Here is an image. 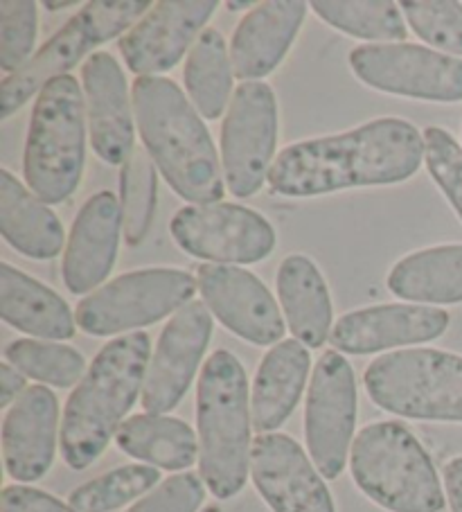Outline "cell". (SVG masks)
<instances>
[{
	"label": "cell",
	"mask_w": 462,
	"mask_h": 512,
	"mask_svg": "<svg viewBox=\"0 0 462 512\" xmlns=\"http://www.w3.org/2000/svg\"><path fill=\"white\" fill-rule=\"evenodd\" d=\"M424 163V134L402 118H379L343 134L302 140L275 156L269 185L289 199L408 181Z\"/></svg>",
	"instance_id": "1"
},
{
	"label": "cell",
	"mask_w": 462,
	"mask_h": 512,
	"mask_svg": "<svg viewBox=\"0 0 462 512\" xmlns=\"http://www.w3.org/2000/svg\"><path fill=\"white\" fill-rule=\"evenodd\" d=\"M136 127L158 172L190 206L219 203L224 167L206 122L170 77H136L131 86Z\"/></svg>",
	"instance_id": "2"
},
{
	"label": "cell",
	"mask_w": 462,
	"mask_h": 512,
	"mask_svg": "<svg viewBox=\"0 0 462 512\" xmlns=\"http://www.w3.org/2000/svg\"><path fill=\"white\" fill-rule=\"evenodd\" d=\"M151 339L131 332L106 343L82 382L70 393L61 418V456L70 470H86L118 436L124 418L145 388Z\"/></svg>",
	"instance_id": "3"
},
{
	"label": "cell",
	"mask_w": 462,
	"mask_h": 512,
	"mask_svg": "<svg viewBox=\"0 0 462 512\" xmlns=\"http://www.w3.org/2000/svg\"><path fill=\"white\" fill-rule=\"evenodd\" d=\"M251 393L248 377L233 352L215 350L199 375L197 429L199 467L217 499H233L251 474Z\"/></svg>",
	"instance_id": "4"
},
{
	"label": "cell",
	"mask_w": 462,
	"mask_h": 512,
	"mask_svg": "<svg viewBox=\"0 0 462 512\" xmlns=\"http://www.w3.org/2000/svg\"><path fill=\"white\" fill-rule=\"evenodd\" d=\"M357 488L388 512H442L444 492L431 456L402 422L363 427L350 449Z\"/></svg>",
	"instance_id": "5"
},
{
	"label": "cell",
	"mask_w": 462,
	"mask_h": 512,
	"mask_svg": "<svg viewBox=\"0 0 462 512\" xmlns=\"http://www.w3.org/2000/svg\"><path fill=\"white\" fill-rule=\"evenodd\" d=\"M84 88L73 75L52 79L37 97L25 140L23 174L46 203H64L82 183L86 165Z\"/></svg>",
	"instance_id": "6"
},
{
	"label": "cell",
	"mask_w": 462,
	"mask_h": 512,
	"mask_svg": "<svg viewBox=\"0 0 462 512\" xmlns=\"http://www.w3.org/2000/svg\"><path fill=\"white\" fill-rule=\"evenodd\" d=\"M363 384L370 400L393 416L462 425V357L453 352H388L366 368Z\"/></svg>",
	"instance_id": "7"
},
{
	"label": "cell",
	"mask_w": 462,
	"mask_h": 512,
	"mask_svg": "<svg viewBox=\"0 0 462 512\" xmlns=\"http://www.w3.org/2000/svg\"><path fill=\"white\" fill-rule=\"evenodd\" d=\"M149 0H95L86 3L55 37L25 64L19 73L0 84V118H12L52 79L64 77L88 52L129 32L151 10Z\"/></svg>",
	"instance_id": "8"
},
{
	"label": "cell",
	"mask_w": 462,
	"mask_h": 512,
	"mask_svg": "<svg viewBox=\"0 0 462 512\" xmlns=\"http://www.w3.org/2000/svg\"><path fill=\"white\" fill-rule=\"evenodd\" d=\"M197 289V276L181 269L129 271L79 300L75 319L91 337H113L176 314Z\"/></svg>",
	"instance_id": "9"
},
{
	"label": "cell",
	"mask_w": 462,
	"mask_h": 512,
	"mask_svg": "<svg viewBox=\"0 0 462 512\" xmlns=\"http://www.w3.org/2000/svg\"><path fill=\"white\" fill-rule=\"evenodd\" d=\"M278 145V100L269 84L244 82L221 127V167L228 192L248 199L269 181Z\"/></svg>",
	"instance_id": "10"
},
{
	"label": "cell",
	"mask_w": 462,
	"mask_h": 512,
	"mask_svg": "<svg viewBox=\"0 0 462 512\" xmlns=\"http://www.w3.org/2000/svg\"><path fill=\"white\" fill-rule=\"evenodd\" d=\"M352 73L381 93L462 102V59L415 43H368L350 52Z\"/></svg>",
	"instance_id": "11"
},
{
	"label": "cell",
	"mask_w": 462,
	"mask_h": 512,
	"mask_svg": "<svg viewBox=\"0 0 462 512\" xmlns=\"http://www.w3.org/2000/svg\"><path fill=\"white\" fill-rule=\"evenodd\" d=\"M172 240L192 258L212 264H253L275 251V228L257 210L239 203L185 206L170 222Z\"/></svg>",
	"instance_id": "12"
},
{
	"label": "cell",
	"mask_w": 462,
	"mask_h": 512,
	"mask_svg": "<svg viewBox=\"0 0 462 512\" xmlns=\"http://www.w3.org/2000/svg\"><path fill=\"white\" fill-rule=\"evenodd\" d=\"M357 427V379L341 352L327 350L316 361L305 406L309 458L327 481L348 463Z\"/></svg>",
	"instance_id": "13"
},
{
	"label": "cell",
	"mask_w": 462,
	"mask_h": 512,
	"mask_svg": "<svg viewBox=\"0 0 462 512\" xmlns=\"http://www.w3.org/2000/svg\"><path fill=\"white\" fill-rule=\"evenodd\" d=\"M210 337L212 314L199 300H192L172 316L151 352L145 388H142L145 413L165 416L181 404L197 377Z\"/></svg>",
	"instance_id": "14"
},
{
	"label": "cell",
	"mask_w": 462,
	"mask_h": 512,
	"mask_svg": "<svg viewBox=\"0 0 462 512\" xmlns=\"http://www.w3.org/2000/svg\"><path fill=\"white\" fill-rule=\"evenodd\" d=\"M197 285L203 305L239 339L253 346H273L282 341L287 330L284 314L255 273L230 264H201Z\"/></svg>",
	"instance_id": "15"
},
{
	"label": "cell",
	"mask_w": 462,
	"mask_h": 512,
	"mask_svg": "<svg viewBox=\"0 0 462 512\" xmlns=\"http://www.w3.org/2000/svg\"><path fill=\"white\" fill-rule=\"evenodd\" d=\"M219 3L215 0H161L120 39L127 68L138 77H161L192 50Z\"/></svg>",
	"instance_id": "16"
},
{
	"label": "cell",
	"mask_w": 462,
	"mask_h": 512,
	"mask_svg": "<svg viewBox=\"0 0 462 512\" xmlns=\"http://www.w3.org/2000/svg\"><path fill=\"white\" fill-rule=\"evenodd\" d=\"M251 476L273 512H336L325 476L291 436H257L251 452Z\"/></svg>",
	"instance_id": "17"
},
{
	"label": "cell",
	"mask_w": 462,
	"mask_h": 512,
	"mask_svg": "<svg viewBox=\"0 0 462 512\" xmlns=\"http://www.w3.org/2000/svg\"><path fill=\"white\" fill-rule=\"evenodd\" d=\"M82 86L93 152L106 165H124L136 149V113L118 59L111 52L88 57Z\"/></svg>",
	"instance_id": "18"
},
{
	"label": "cell",
	"mask_w": 462,
	"mask_h": 512,
	"mask_svg": "<svg viewBox=\"0 0 462 512\" xmlns=\"http://www.w3.org/2000/svg\"><path fill=\"white\" fill-rule=\"evenodd\" d=\"M451 316L431 305L393 303L343 314L332 330V346L345 355H375L390 348L440 339Z\"/></svg>",
	"instance_id": "19"
},
{
	"label": "cell",
	"mask_w": 462,
	"mask_h": 512,
	"mask_svg": "<svg viewBox=\"0 0 462 512\" xmlns=\"http://www.w3.org/2000/svg\"><path fill=\"white\" fill-rule=\"evenodd\" d=\"M122 206L109 190H100L84 201L68 235L61 262V276L70 294H88L109 278L120 249Z\"/></svg>",
	"instance_id": "20"
},
{
	"label": "cell",
	"mask_w": 462,
	"mask_h": 512,
	"mask_svg": "<svg viewBox=\"0 0 462 512\" xmlns=\"http://www.w3.org/2000/svg\"><path fill=\"white\" fill-rule=\"evenodd\" d=\"M57 431V395L46 386L25 388L3 422V461L7 474L19 483L43 479L55 463Z\"/></svg>",
	"instance_id": "21"
},
{
	"label": "cell",
	"mask_w": 462,
	"mask_h": 512,
	"mask_svg": "<svg viewBox=\"0 0 462 512\" xmlns=\"http://www.w3.org/2000/svg\"><path fill=\"white\" fill-rule=\"evenodd\" d=\"M307 16L302 0H266L255 5L230 41V61L235 77L244 82H260L278 68L296 41Z\"/></svg>",
	"instance_id": "22"
},
{
	"label": "cell",
	"mask_w": 462,
	"mask_h": 512,
	"mask_svg": "<svg viewBox=\"0 0 462 512\" xmlns=\"http://www.w3.org/2000/svg\"><path fill=\"white\" fill-rule=\"evenodd\" d=\"M312 355L298 339H284L266 352L257 368L251 413L253 429L260 434H275L291 418L305 391Z\"/></svg>",
	"instance_id": "23"
},
{
	"label": "cell",
	"mask_w": 462,
	"mask_h": 512,
	"mask_svg": "<svg viewBox=\"0 0 462 512\" xmlns=\"http://www.w3.org/2000/svg\"><path fill=\"white\" fill-rule=\"evenodd\" d=\"M278 298L289 330L302 346L321 348L332 337V298L321 269L307 255L293 253L278 269Z\"/></svg>",
	"instance_id": "24"
},
{
	"label": "cell",
	"mask_w": 462,
	"mask_h": 512,
	"mask_svg": "<svg viewBox=\"0 0 462 512\" xmlns=\"http://www.w3.org/2000/svg\"><path fill=\"white\" fill-rule=\"evenodd\" d=\"M0 316L14 330L48 341H68L77 332L66 300L7 262L0 264Z\"/></svg>",
	"instance_id": "25"
},
{
	"label": "cell",
	"mask_w": 462,
	"mask_h": 512,
	"mask_svg": "<svg viewBox=\"0 0 462 512\" xmlns=\"http://www.w3.org/2000/svg\"><path fill=\"white\" fill-rule=\"evenodd\" d=\"M0 233L14 251L32 260H55L66 251L61 219L10 170H0Z\"/></svg>",
	"instance_id": "26"
},
{
	"label": "cell",
	"mask_w": 462,
	"mask_h": 512,
	"mask_svg": "<svg viewBox=\"0 0 462 512\" xmlns=\"http://www.w3.org/2000/svg\"><path fill=\"white\" fill-rule=\"evenodd\" d=\"M390 294L415 305L462 303V244H442L406 255L388 273Z\"/></svg>",
	"instance_id": "27"
},
{
	"label": "cell",
	"mask_w": 462,
	"mask_h": 512,
	"mask_svg": "<svg viewBox=\"0 0 462 512\" xmlns=\"http://www.w3.org/2000/svg\"><path fill=\"white\" fill-rule=\"evenodd\" d=\"M115 445L127 456L170 472L188 470L199 458V440L188 422L156 413L124 420Z\"/></svg>",
	"instance_id": "28"
},
{
	"label": "cell",
	"mask_w": 462,
	"mask_h": 512,
	"mask_svg": "<svg viewBox=\"0 0 462 512\" xmlns=\"http://www.w3.org/2000/svg\"><path fill=\"white\" fill-rule=\"evenodd\" d=\"M233 61L224 34L206 28L185 61V91L201 118L217 120L233 100Z\"/></svg>",
	"instance_id": "29"
},
{
	"label": "cell",
	"mask_w": 462,
	"mask_h": 512,
	"mask_svg": "<svg viewBox=\"0 0 462 512\" xmlns=\"http://www.w3.org/2000/svg\"><path fill=\"white\" fill-rule=\"evenodd\" d=\"M314 14L323 23L332 25L348 37L375 43H404L408 28L402 7L390 0H370V3H330L316 0Z\"/></svg>",
	"instance_id": "30"
},
{
	"label": "cell",
	"mask_w": 462,
	"mask_h": 512,
	"mask_svg": "<svg viewBox=\"0 0 462 512\" xmlns=\"http://www.w3.org/2000/svg\"><path fill=\"white\" fill-rule=\"evenodd\" d=\"M158 201V167L145 147H136L120 172V206L124 240L138 246L149 235Z\"/></svg>",
	"instance_id": "31"
},
{
	"label": "cell",
	"mask_w": 462,
	"mask_h": 512,
	"mask_svg": "<svg viewBox=\"0 0 462 512\" xmlns=\"http://www.w3.org/2000/svg\"><path fill=\"white\" fill-rule=\"evenodd\" d=\"M7 364L37 382L70 388L86 375V359L79 350L57 341L19 339L5 348Z\"/></svg>",
	"instance_id": "32"
},
{
	"label": "cell",
	"mask_w": 462,
	"mask_h": 512,
	"mask_svg": "<svg viewBox=\"0 0 462 512\" xmlns=\"http://www.w3.org/2000/svg\"><path fill=\"white\" fill-rule=\"evenodd\" d=\"M161 481V472L151 465H122L70 492V506L77 512H113L133 499L145 497Z\"/></svg>",
	"instance_id": "33"
},
{
	"label": "cell",
	"mask_w": 462,
	"mask_h": 512,
	"mask_svg": "<svg viewBox=\"0 0 462 512\" xmlns=\"http://www.w3.org/2000/svg\"><path fill=\"white\" fill-rule=\"evenodd\" d=\"M402 14L417 37L444 55L462 57V3L456 0H404Z\"/></svg>",
	"instance_id": "34"
},
{
	"label": "cell",
	"mask_w": 462,
	"mask_h": 512,
	"mask_svg": "<svg viewBox=\"0 0 462 512\" xmlns=\"http://www.w3.org/2000/svg\"><path fill=\"white\" fill-rule=\"evenodd\" d=\"M39 12L32 0H3L0 3V68L7 75L19 73L34 57Z\"/></svg>",
	"instance_id": "35"
},
{
	"label": "cell",
	"mask_w": 462,
	"mask_h": 512,
	"mask_svg": "<svg viewBox=\"0 0 462 512\" xmlns=\"http://www.w3.org/2000/svg\"><path fill=\"white\" fill-rule=\"evenodd\" d=\"M424 165L462 222V147L447 129H424Z\"/></svg>",
	"instance_id": "36"
},
{
	"label": "cell",
	"mask_w": 462,
	"mask_h": 512,
	"mask_svg": "<svg viewBox=\"0 0 462 512\" xmlns=\"http://www.w3.org/2000/svg\"><path fill=\"white\" fill-rule=\"evenodd\" d=\"M206 499V483L197 474H174L147 492L127 512H197Z\"/></svg>",
	"instance_id": "37"
},
{
	"label": "cell",
	"mask_w": 462,
	"mask_h": 512,
	"mask_svg": "<svg viewBox=\"0 0 462 512\" xmlns=\"http://www.w3.org/2000/svg\"><path fill=\"white\" fill-rule=\"evenodd\" d=\"M0 512H77L73 506L52 497L46 490L16 483L0 494Z\"/></svg>",
	"instance_id": "38"
},
{
	"label": "cell",
	"mask_w": 462,
	"mask_h": 512,
	"mask_svg": "<svg viewBox=\"0 0 462 512\" xmlns=\"http://www.w3.org/2000/svg\"><path fill=\"white\" fill-rule=\"evenodd\" d=\"M25 393V375L12 364H0V406L7 409Z\"/></svg>",
	"instance_id": "39"
},
{
	"label": "cell",
	"mask_w": 462,
	"mask_h": 512,
	"mask_svg": "<svg viewBox=\"0 0 462 512\" xmlns=\"http://www.w3.org/2000/svg\"><path fill=\"white\" fill-rule=\"evenodd\" d=\"M442 479L451 512H462V456L451 458V461L444 465Z\"/></svg>",
	"instance_id": "40"
},
{
	"label": "cell",
	"mask_w": 462,
	"mask_h": 512,
	"mask_svg": "<svg viewBox=\"0 0 462 512\" xmlns=\"http://www.w3.org/2000/svg\"><path fill=\"white\" fill-rule=\"evenodd\" d=\"M77 5V0H66V3H52V0H46L43 3V7L50 12H59V10H73V7Z\"/></svg>",
	"instance_id": "41"
},
{
	"label": "cell",
	"mask_w": 462,
	"mask_h": 512,
	"mask_svg": "<svg viewBox=\"0 0 462 512\" xmlns=\"http://www.w3.org/2000/svg\"><path fill=\"white\" fill-rule=\"evenodd\" d=\"M228 10H253V3H226Z\"/></svg>",
	"instance_id": "42"
}]
</instances>
